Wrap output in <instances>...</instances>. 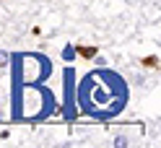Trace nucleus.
I'll use <instances>...</instances> for the list:
<instances>
[{"label":"nucleus","mask_w":161,"mask_h":148,"mask_svg":"<svg viewBox=\"0 0 161 148\" xmlns=\"http://www.w3.org/2000/svg\"><path fill=\"white\" fill-rule=\"evenodd\" d=\"M140 63H143L146 68H158V55H148V57H143Z\"/></svg>","instance_id":"nucleus-3"},{"label":"nucleus","mask_w":161,"mask_h":148,"mask_svg":"<svg viewBox=\"0 0 161 148\" xmlns=\"http://www.w3.org/2000/svg\"><path fill=\"white\" fill-rule=\"evenodd\" d=\"M112 145H119V148H125V145H130V140L125 135H114V140H112Z\"/></svg>","instance_id":"nucleus-4"},{"label":"nucleus","mask_w":161,"mask_h":148,"mask_svg":"<svg viewBox=\"0 0 161 148\" xmlns=\"http://www.w3.org/2000/svg\"><path fill=\"white\" fill-rule=\"evenodd\" d=\"M75 55L86 57V60H94V57L99 55V49H96V47H83V44H78V47H75Z\"/></svg>","instance_id":"nucleus-1"},{"label":"nucleus","mask_w":161,"mask_h":148,"mask_svg":"<svg viewBox=\"0 0 161 148\" xmlns=\"http://www.w3.org/2000/svg\"><path fill=\"white\" fill-rule=\"evenodd\" d=\"M0 138H3V140L8 138V130H5V127H0Z\"/></svg>","instance_id":"nucleus-6"},{"label":"nucleus","mask_w":161,"mask_h":148,"mask_svg":"<svg viewBox=\"0 0 161 148\" xmlns=\"http://www.w3.org/2000/svg\"><path fill=\"white\" fill-rule=\"evenodd\" d=\"M75 57H78V55H75V47H73V44H65V49H63V60L70 63V60H75Z\"/></svg>","instance_id":"nucleus-2"},{"label":"nucleus","mask_w":161,"mask_h":148,"mask_svg":"<svg viewBox=\"0 0 161 148\" xmlns=\"http://www.w3.org/2000/svg\"><path fill=\"white\" fill-rule=\"evenodd\" d=\"M8 63H11V57L3 52V55H0V68H8Z\"/></svg>","instance_id":"nucleus-5"}]
</instances>
